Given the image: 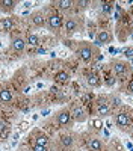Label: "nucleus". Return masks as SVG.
Wrapping results in <instances>:
<instances>
[{"label": "nucleus", "mask_w": 133, "mask_h": 151, "mask_svg": "<svg viewBox=\"0 0 133 151\" xmlns=\"http://www.w3.org/2000/svg\"><path fill=\"white\" fill-rule=\"evenodd\" d=\"M126 56H129V58L133 56V48H127V50H126Z\"/></svg>", "instance_id": "nucleus-26"}, {"label": "nucleus", "mask_w": 133, "mask_h": 151, "mask_svg": "<svg viewBox=\"0 0 133 151\" xmlns=\"http://www.w3.org/2000/svg\"><path fill=\"white\" fill-rule=\"evenodd\" d=\"M114 122H115L116 127L123 132H127V130L130 132L132 127H133V119H132V115L127 109H121V110L115 112Z\"/></svg>", "instance_id": "nucleus-4"}, {"label": "nucleus", "mask_w": 133, "mask_h": 151, "mask_svg": "<svg viewBox=\"0 0 133 151\" xmlns=\"http://www.w3.org/2000/svg\"><path fill=\"white\" fill-rule=\"evenodd\" d=\"M112 40H114V35H112L111 30H107V29H101L95 35V44H100V45L111 44Z\"/></svg>", "instance_id": "nucleus-13"}, {"label": "nucleus", "mask_w": 133, "mask_h": 151, "mask_svg": "<svg viewBox=\"0 0 133 151\" xmlns=\"http://www.w3.org/2000/svg\"><path fill=\"white\" fill-rule=\"evenodd\" d=\"M70 110H71V115H73V119H74V122H85L88 119V113H86V110L83 109V106L82 104H73L71 107H70Z\"/></svg>", "instance_id": "nucleus-11"}, {"label": "nucleus", "mask_w": 133, "mask_h": 151, "mask_svg": "<svg viewBox=\"0 0 133 151\" xmlns=\"http://www.w3.org/2000/svg\"><path fill=\"white\" fill-rule=\"evenodd\" d=\"M64 35L65 36H73L74 33H77L82 27V21L77 17H67L64 20Z\"/></svg>", "instance_id": "nucleus-5"}, {"label": "nucleus", "mask_w": 133, "mask_h": 151, "mask_svg": "<svg viewBox=\"0 0 133 151\" xmlns=\"http://www.w3.org/2000/svg\"><path fill=\"white\" fill-rule=\"evenodd\" d=\"M74 5H77V8H79L80 11H83V9H86V8L91 5V2H89V0H79V2H76Z\"/></svg>", "instance_id": "nucleus-22"}, {"label": "nucleus", "mask_w": 133, "mask_h": 151, "mask_svg": "<svg viewBox=\"0 0 133 151\" xmlns=\"http://www.w3.org/2000/svg\"><path fill=\"white\" fill-rule=\"evenodd\" d=\"M101 9L104 11V12H111V5H109V3H104V5H101Z\"/></svg>", "instance_id": "nucleus-25"}, {"label": "nucleus", "mask_w": 133, "mask_h": 151, "mask_svg": "<svg viewBox=\"0 0 133 151\" xmlns=\"http://www.w3.org/2000/svg\"><path fill=\"white\" fill-rule=\"evenodd\" d=\"M12 100H14V97H12V92L9 89H6V88L0 89V101L3 104H11Z\"/></svg>", "instance_id": "nucleus-17"}, {"label": "nucleus", "mask_w": 133, "mask_h": 151, "mask_svg": "<svg viewBox=\"0 0 133 151\" xmlns=\"http://www.w3.org/2000/svg\"><path fill=\"white\" fill-rule=\"evenodd\" d=\"M111 112H112V109H111V104H109L107 98L100 97L98 100H97V103H95V113H97V116H98V118H106V116L111 115Z\"/></svg>", "instance_id": "nucleus-9"}, {"label": "nucleus", "mask_w": 133, "mask_h": 151, "mask_svg": "<svg viewBox=\"0 0 133 151\" xmlns=\"http://www.w3.org/2000/svg\"><path fill=\"white\" fill-rule=\"evenodd\" d=\"M17 6H18V2H15V0H2L0 2V11L5 12V14L14 12Z\"/></svg>", "instance_id": "nucleus-15"}, {"label": "nucleus", "mask_w": 133, "mask_h": 151, "mask_svg": "<svg viewBox=\"0 0 133 151\" xmlns=\"http://www.w3.org/2000/svg\"><path fill=\"white\" fill-rule=\"evenodd\" d=\"M30 151H50V147H42V145L30 144Z\"/></svg>", "instance_id": "nucleus-23"}, {"label": "nucleus", "mask_w": 133, "mask_h": 151, "mask_svg": "<svg viewBox=\"0 0 133 151\" xmlns=\"http://www.w3.org/2000/svg\"><path fill=\"white\" fill-rule=\"evenodd\" d=\"M76 2H73V0H58V2H55L53 5H56L59 9L62 11H67V9H71L73 6H74Z\"/></svg>", "instance_id": "nucleus-19"}, {"label": "nucleus", "mask_w": 133, "mask_h": 151, "mask_svg": "<svg viewBox=\"0 0 133 151\" xmlns=\"http://www.w3.org/2000/svg\"><path fill=\"white\" fill-rule=\"evenodd\" d=\"M130 71H133V65H130Z\"/></svg>", "instance_id": "nucleus-31"}, {"label": "nucleus", "mask_w": 133, "mask_h": 151, "mask_svg": "<svg viewBox=\"0 0 133 151\" xmlns=\"http://www.w3.org/2000/svg\"><path fill=\"white\" fill-rule=\"evenodd\" d=\"M94 125H95V129H100V127H101V122H100L98 119H95V121H94Z\"/></svg>", "instance_id": "nucleus-28"}, {"label": "nucleus", "mask_w": 133, "mask_h": 151, "mask_svg": "<svg viewBox=\"0 0 133 151\" xmlns=\"http://www.w3.org/2000/svg\"><path fill=\"white\" fill-rule=\"evenodd\" d=\"M55 121H56L58 127H59L60 130H71L73 124H74V119H73V115H71L70 107L59 109V110L55 113Z\"/></svg>", "instance_id": "nucleus-3"}, {"label": "nucleus", "mask_w": 133, "mask_h": 151, "mask_svg": "<svg viewBox=\"0 0 133 151\" xmlns=\"http://www.w3.org/2000/svg\"><path fill=\"white\" fill-rule=\"evenodd\" d=\"M126 92L133 97V79L129 80V83H127V86H126Z\"/></svg>", "instance_id": "nucleus-24"}, {"label": "nucleus", "mask_w": 133, "mask_h": 151, "mask_svg": "<svg viewBox=\"0 0 133 151\" xmlns=\"http://www.w3.org/2000/svg\"><path fill=\"white\" fill-rule=\"evenodd\" d=\"M86 147L89 151H107L104 141L98 136H89L86 139Z\"/></svg>", "instance_id": "nucleus-10"}, {"label": "nucleus", "mask_w": 133, "mask_h": 151, "mask_svg": "<svg viewBox=\"0 0 133 151\" xmlns=\"http://www.w3.org/2000/svg\"><path fill=\"white\" fill-rule=\"evenodd\" d=\"M29 18H30V24L33 27H44L45 26L47 17H45V14L42 11H33Z\"/></svg>", "instance_id": "nucleus-14"}, {"label": "nucleus", "mask_w": 133, "mask_h": 151, "mask_svg": "<svg viewBox=\"0 0 133 151\" xmlns=\"http://www.w3.org/2000/svg\"><path fill=\"white\" fill-rule=\"evenodd\" d=\"M18 151H30V148H26V147H20Z\"/></svg>", "instance_id": "nucleus-29"}, {"label": "nucleus", "mask_w": 133, "mask_h": 151, "mask_svg": "<svg viewBox=\"0 0 133 151\" xmlns=\"http://www.w3.org/2000/svg\"><path fill=\"white\" fill-rule=\"evenodd\" d=\"M76 55L77 58L83 62V64H91V62L95 60V58L100 55V50L95 44L92 42H88V41H80L77 45H76Z\"/></svg>", "instance_id": "nucleus-1"}, {"label": "nucleus", "mask_w": 133, "mask_h": 151, "mask_svg": "<svg viewBox=\"0 0 133 151\" xmlns=\"http://www.w3.org/2000/svg\"><path fill=\"white\" fill-rule=\"evenodd\" d=\"M130 137L133 139V127H132V130H130Z\"/></svg>", "instance_id": "nucleus-30"}, {"label": "nucleus", "mask_w": 133, "mask_h": 151, "mask_svg": "<svg viewBox=\"0 0 133 151\" xmlns=\"http://www.w3.org/2000/svg\"><path fill=\"white\" fill-rule=\"evenodd\" d=\"M111 68H112V73L114 76H116V77H126L127 74H130V64L126 60H121V59H115L112 60L111 64Z\"/></svg>", "instance_id": "nucleus-6"}, {"label": "nucleus", "mask_w": 133, "mask_h": 151, "mask_svg": "<svg viewBox=\"0 0 133 151\" xmlns=\"http://www.w3.org/2000/svg\"><path fill=\"white\" fill-rule=\"evenodd\" d=\"M86 83L91 88H98V86H101V79H100V76L97 73H91V74H88V77H86Z\"/></svg>", "instance_id": "nucleus-16"}, {"label": "nucleus", "mask_w": 133, "mask_h": 151, "mask_svg": "<svg viewBox=\"0 0 133 151\" xmlns=\"http://www.w3.org/2000/svg\"><path fill=\"white\" fill-rule=\"evenodd\" d=\"M26 40H24L23 36H18V35H15V36H12L11 38V50L14 52L15 55H21V53H24V50H26Z\"/></svg>", "instance_id": "nucleus-12"}, {"label": "nucleus", "mask_w": 133, "mask_h": 151, "mask_svg": "<svg viewBox=\"0 0 133 151\" xmlns=\"http://www.w3.org/2000/svg\"><path fill=\"white\" fill-rule=\"evenodd\" d=\"M29 142L35 145H42V147H50V137H48L42 130L33 129L32 133L29 134Z\"/></svg>", "instance_id": "nucleus-8"}, {"label": "nucleus", "mask_w": 133, "mask_h": 151, "mask_svg": "<svg viewBox=\"0 0 133 151\" xmlns=\"http://www.w3.org/2000/svg\"><path fill=\"white\" fill-rule=\"evenodd\" d=\"M64 26V18L60 17L59 14H56V12H52L50 15H47V20H45V27L50 30L52 33L55 32H59L60 29H62Z\"/></svg>", "instance_id": "nucleus-7"}, {"label": "nucleus", "mask_w": 133, "mask_h": 151, "mask_svg": "<svg viewBox=\"0 0 133 151\" xmlns=\"http://www.w3.org/2000/svg\"><path fill=\"white\" fill-rule=\"evenodd\" d=\"M6 127H8V125H6L5 122H2V121H0V132H3V130H6Z\"/></svg>", "instance_id": "nucleus-27"}, {"label": "nucleus", "mask_w": 133, "mask_h": 151, "mask_svg": "<svg viewBox=\"0 0 133 151\" xmlns=\"http://www.w3.org/2000/svg\"><path fill=\"white\" fill-rule=\"evenodd\" d=\"M79 136L77 133L71 132V130H64L62 133H59L55 142V148L56 151H71L76 147Z\"/></svg>", "instance_id": "nucleus-2"}, {"label": "nucleus", "mask_w": 133, "mask_h": 151, "mask_svg": "<svg viewBox=\"0 0 133 151\" xmlns=\"http://www.w3.org/2000/svg\"><path fill=\"white\" fill-rule=\"evenodd\" d=\"M55 80L59 83H67L70 80V73H67L65 70H60L55 74Z\"/></svg>", "instance_id": "nucleus-20"}, {"label": "nucleus", "mask_w": 133, "mask_h": 151, "mask_svg": "<svg viewBox=\"0 0 133 151\" xmlns=\"http://www.w3.org/2000/svg\"><path fill=\"white\" fill-rule=\"evenodd\" d=\"M40 42H41L40 36L35 35V33H29L27 38H26V44H29V45H32V47H38Z\"/></svg>", "instance_id": "nucleus-21"}, {"label": "nucleus", "mask_w": 133, "mask_h": 151, "mask_svg": "<svg viewBox=\"0 0 133 151\" xmlns=\"http://www.w3.org/2000/svg\"><path fill=\"white\" fill-rule=\"evenodd\" d=\"M12 26H14L12 18H2L0 20V32H9V30H12Z\"/></svg>", "instance_id": "nucleus-18"}]
</instances>
